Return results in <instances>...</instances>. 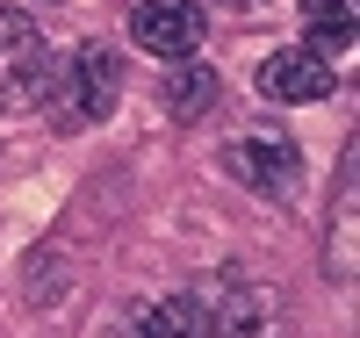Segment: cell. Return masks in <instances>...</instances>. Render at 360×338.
Returning <instances> with one entry per match:
<instances>
[{
    "instance_id": "30bf717a",
    "label": "cell",
    "mask_w": 360,
    "mask_h": 338,
    "mask_svg": "<svg viewBox=\"0 0 360 338\" xmlns=\"http://www.w3.org/2000/svg\"><path fill=\"white\" fill-rule=\"evenodd\" d=\"M231 8H238V15H245V8H259V0H231Z\"/></svg>"
},
{
    "instance_id": "6da1fadb",
    "label": "cell",
    "mask_w": 360,
    "mask_h": 338,
    "mask_svg": "<svg viewBox=\"0 0 360 338\" xmlns=\"http://www.w3.org/2000/svg\"><path fill=\"white\" fill-rule=\"evenodd\" d=\"M58 79H65V65H58V51L44 44L37 15L29 8H0V115L58 101Z\"/></svg>"
},
{
    "instance_id": "277c9868",
    "label": "cell",
    "mask_w": 360,
    "mask_h": 338,
    "mask_svg": "<svg viewBox=\"0 0 360 338\" xmlns=\"http://www.w3.org/2000/svg\"><path fill=\"white\" fill-rule=\"evenodd\" d=\"M231 173L245 180L252 195H288L295 180H303V151H295V137H281V130H259V137L231 144Z\"/></svg>"
},
{
    "instance_id": "8992f818",
    "label": "cell",
    "mask_w": 360,
    "mask_h": 338,
    "mask_svg": "<svg viewBox=\"0 0 360 338\" xmlns=\"http://www.w3.org/2000/svg\"><path fill=\"white\" fill-rule=\"evenodd\" d=\"M202 310H209V338H274V302L259 288L238 281H202Z\"/></svg>"
},
{
    "instance_id": "7a4b0ae2",
    "label": "cell",
    "mask_w": 360,
    "mask_h": 338,
    "mask_svg": "<svg viewBox=\"0 0 360 338\" xmlns=\"http://www.w3.org/2000/svg\"><path fill=\"white\" fill-rule=\"evenodd\" d=\"M115 94H123V72H115V51L108 44H79L65 79H58V108H65V122H101L115 108Z\"/></svg>"
},
{
    "instance_id": "5b68a950",
    "label": "cell",
    "mask_w": 360,
    "mask_h": 338,
    "mask_svg": "<svg viewBox=\"0 0 360 338\" xmlns=\"http://www.w3.org/2000/svg\"><path fill=\"white\" fill-rule=\"evenodd\" d=\"M332 86H339V65L317 58L310 44H288V51H274L259 65V94L266 101H324Z\"/></svg>"
},
{
    "instance_id": "9c48e42d",
    "label": "cell",
    "mask_w": 360,
    "mask_h": 338,
    "mask_svg": "<svg viewBox=\"0 0 360 338\" xmlns=\"http://www.w3.org/2000/svg\"><path fill=\"white\" fill-rule=\"evenodd\" d=\"M346 44H353V8H346V0H332V8L310 0V51L332 58V51H346Z\"/></svg>"
},
{
    "instance_id": "52a82bcc",
    "label": "cell",
    "mask_w": 360,
    "mask_h": 338,
    "mask_svg": "<svg viewBox=\"0 0 360 338\" xmlns=\"http://www.w3.org/2000/svg\"><path fill=\"white\" fill-rule=\"evenodd\" d=\"M217 65H195V58H173V72L159 79V101H166V115L173 122H202L209 108H217Z\"/></svg>"
},
{
    "instance_id": "ba28073f",
    "label": "cell",
    "mask_w": 360,
    "mask_h": 338,
    "mask_svg": "<svg viewBox=\"0 0 360 338\" xmlns=\"http://www.w3.org/2000/svg\"><path fill=\"white\" fill-rule=\"evenodd\" d=\"M137 338H209V310H202V295H159V310H144Z\"/></svg>"
},
{
    "instance_id": "3957f363",
    "label": "cell",
    "mask_w": 360,
    "mask_h": 338,
    "mask_svg": "<svg viewBox=\"0 0 360 338\" xmlns=\"http://www.w3.org/2000/svg\"><path fill=\"white\" fill-rule=\"evenodd\" d=\"M130 37H137V51H152L159 65L195 58L202 51V8L195 0H137L130 8Z\"/></svg>"
}]
</instances>
